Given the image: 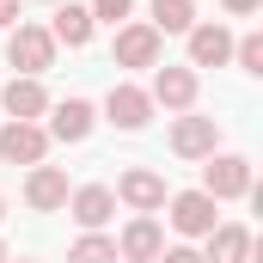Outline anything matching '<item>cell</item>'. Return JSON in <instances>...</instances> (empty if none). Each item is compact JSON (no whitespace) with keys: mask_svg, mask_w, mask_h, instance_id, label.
Returning <instances> with one entry per match:
<instances>
[{"mask_svg":"<svg viewBox=\"0 0 263 263\" xmlns=\"http://www.w3.org/2000/svg\"><path fill=\"white\" fill-rule=\"evenodd\" d=\"M6 62L18 67L25 80H37L43 67H55V37H49V25H12V31H6Z\"/></svg>","mask_w":263,"mask_h":263,"instance_id":"cell-1","label":"cell"},{"mask_svg":"<svg viewBox=\"0 0 263 263\" xmlns=\"http://www.w3.org/2000/svg\"><path fill=\"white\" fill-rule=\"evenodd\" d=\"M202 196H214V202L251 196V159H245V153H208V172H202Z\"/></svg>","mask_w":263,"mask_h":263,"instance_id":"cell-2","label":"cell"},{"mask_svg":"<svg viewBox=\"0 0 263 263\" xmlns=\"http://www.w3.org/2000/svg\"><path fill=\"white\" fill-rule=\"evenodd\" d=\"M43 153H49L43 123H0V159L6 165H43Z\"/></svg>","mask_w":263,"mask_h":263,"instance_id":"cell-3","label":"cell"},{"mask_svg":"<svg viewBox=\"0 0 263 263\" xmlns=\"http://www.w3.org/2000/svg\"><path fill=\"white\" fill-rule=\"evenodd\" d=\"M147 117H153V98H147V86H110V98H104V123H117L123 135L147 129Z\"/></svg>","mask_w":263,"mask_h":263,"instance_id":"cell-4","label":"cell"},{"mask_svg":"<svg viewBox=\"0 0 263 263\" xmlns=\"http://www.w3.org/2000/svg\"><path fill=\"white\" fill-rule=\"evenodd\" d=\"M0 110H6V123H37V117L49 110V92H43V80H25V73H12V80L0 86Z\"/></svg>","mask_w":263,"mask_h":263,"instance_id":"cell-5","label":"cell"},{"mask_svg":"<svg viewBox=\"0 0 263 263\" xmlns=\"http://www.w3.org/2000/svg\"><path fill=\"white\" fill-rule=\"evenodd\" d=\"M159 251H165V227L153 214H135L129 227H123V239H117V257L123 263H153Z\"/></svg>","mask_w":263,"mask_h":263,"instance_id":"cell-6","label":"cell"},{"mask_svg":"<svg viewBox=\"0 0 263 263\" xmlns=\"http://www.w3.org/2000/svg\"><path fill=\"white\" fill-rule=\"evenodd\" d=\"M110 55H117V67H159V31L153 25H117Z\"/></svg>","mask_w":263,"mask_h":263,"instance_id":"cell-7","label":"cell"},{"mask_svg":"<svg viewBox=\"0 0 263 263\" xmlns=\"http://www.w3.org/2000/svg\"><path fill=\"white\" fill-rule=\"evenodd\" d=\"M110 196L129 202L135 214H153V208H165V178H159V172H147V165H135V172L117 178V190H110Z\"/></svg>","mask_w":263,"mask_h":263,"instance_id":"cell-8","label":"cell"},{"mask_svg":"<svg viewBox=\"0 0 263 263\" xmlns=\"http://www.w3.org/2000/svg\"><path fill=\"white\" fill-rule=\"evenodd\" d=\"M220 147V123L214 117H178L172 123V153L178 159H208Z\"/></svg>","mask_w":263,"mask_h":263,"instance_id":"cell-9","label":"cell"},{"mask_svg":"<svg viewBox=\"0 0 263 263\" xmlns=\"http://www.w3.org/2000/svg\"><path fill=\"white\" fill-rule=\"evenodd\" d=\"M165 202H172V227H178L184 239H208V233H214V208H220L214 196L184 190V196H165Z\"/></svg>","mask_w":263,"mask_h":263,"instance_id":"cell-10","label":"cell"},{"mask_svg":"<svg viewBox=\"0 0 263 263\" xmlns=\"http://www.w3.org/2000/svg\"><path fill=\"white\" fill-rule=\"evenodd\" d=\"M67 172L62 165H31V178H25V202L37 208V214H55V208H67Z\"/></svg>","mask_w":263,"mask_h":263,"instance_id":"cell-11","label":"cell"},{"mask_svg":"<svg viewBox=\"0 0 263 263\" xmlns=\"http://www.w3.org/2000/svg\"><path fill=\"white\" fill-rule=\"evenodd\" d=\"M147 98L165 104V110H190L196 104V67H159L153 86H147Z\"/></svg>","mask_w":263,"mask_h":263,"instance_id":"cell-12","label":"cell"},{"mask_svg":"<svg viewBox=\"0 0 263 263\" xmlns=\"http://www.w3.org/2000/svg\"><path fill=\"white\" fill-rule=\"evenodd\" d=\"M190 67H227L233 62V31L227 25H190Z\"/></svg>","mask_w":263,"mask_h":263,"instance_id":"cell-13","label":"cell"},{"mask_svg":"<svg viewBox=\"0 0 263 263\" xmlns=\"http://www.w3.org/2000/svg\"><path fill=\"white\" fill-rule=\"evenodd\" d=\"M92 123H98V117H92L86 98H62V104L49 110V129H43V135H49V141H86Z\"/></svg>","mask_w":263,"mask_h":263,"instance_id":"cell-14","label":"cell"},{"mask_svg":"<svg viewBox=\"0 0 263 263\" xmlns=\"http://www.w3.org/2000/svg\"><path fill=\"white\" fill-rule=\"evenodd\" d=\"M67 208H73V220H80L86 233H98V227L117 214V196H110L104 184H86V190H73V196H67Z\"/></svg>","mask_w":263,"mask_h":263,"instance_id":"cell-15","label":"cell"},{"mask_svg":"<svg viewBox=\"0 0 263 263\" xmlns=\"http://www.w3.org/2000/svg\"><path fill=\"white\" fill-rule=\"evenodd\" d=\"M49 37H55V43H67V49H86V43H92V12H86V6H73V0H67V6H55Z\"/></svg>","mask_w":263,"mask_h":263,"instance_id":"cell-16","label":"cell"},{"mask_svg":"<svg viewBox=\"0 0 263 263\" xmlns=\"http://www.w3.org/2000/svg\"><path fill=\"white\" fill-rule=\"evenodd\" d=\"M245 257H251V233H245V227H214V233H208L202 263H245Z\"/></svg>","mask_w":263,"mask_h":263,"instance_id":"cell-17","label":"cell"},{"mask_svg":"<svg viewBox=\"0 0 263 263\" xmlns=\"http://www.w3.org/2000/svg\"><path fill=\"white\" fill-rule=\"evenodd\" d=\"M196 25V0H153V31H190Z\"/></svg>","mask_w":263,"mask_h":263,"instance_id":"cell-18","label":"cell"},{"mask_svg":"<svg viewBox=\"0 0 263 263\" xmlns=\"http://www.w3.org/2000/svg\"><path fill=\"white\" fill-rule=\"evenodd\" d=\"M67 263H117V239H104V233H86V239H73Z\"/></svg>","mask_w":263,"mask_h":263,"instance_id":"cell-19","label":"cell"},{"mask_svg":"<svg viewBox=\"0 0 263 263\" xmlns=\"http://www.w3.org/2000/svg\"><path fill=\"white\" fill-rule=\"evenodd\" d=\"M233 62L245 67V73H263V37H257V31H245V37L233 43Z\"/></svg>","mask_w":263,"mask_h":263,"instance_id":"cell-20","label":"cell"},{"mask_svg":"<svg viewBox=\"0 0 263 263\" xmlns=\"http://www.w3.org/2000/svg\"><path fill=\"white\" fill-rule=\"evenodd\" d=\"M86 12H92V25H123V18L135 12V0H92Z\"/></svg>","mask_w":263,"mask_h":263,"instance_id":"cell-21","label":"cell"},{"mask_svg":"<svg viewBox=\"0 0 263 263\" xmlns=\"http://www.w3.org/2000/svg\"><path fill=\"white\" fill-rule=\"evenodd\" d=\"M153 263H202V251H190V245H172V251H159Z\"/></svg>","mask_w":263,"mask_h":263,"instance_id":"cell-22","label":"cell"},{"mask_svg":"<svg viewBox=\"0 0 263 263\" xmlns=\"http://www.w3.org/2000/svg\"><path fill=\"white\" fill-rule=\"evenodd\" d=\"M220 6H227V12H233V18H251V12H257L263 0H220Z\"/></svg>","mask_w":263,"mask_h":263,"instance_id":"cell-23","label":"cell"},{"mask_svg":"<svg viewBox=\"0 0 263 263\" xmlns=\"http://www.w3.org/2000/svg\"><path fill=\"white\" fill-rule=\"evenodd\" d=\"M12 18H18V0H0V31H12Z\"/></svg>","mask_w":263,"mask_h":263,"instance_id":"cell-24","label":"cell"},{"mask_svg":"<svg viewBox=\"0 0 263 263\" xmlns=\"http://www.w3.org/2000/svg\"><path fill=\"white\" fill-rule=\"evenodd\" d=\"M0 220H6V202H0Z\"/></svg>","mask_w":263,"mask_h":263,"instance_id":"cell-25","label":"cell"},{"mask_svg":"<svg viewBox=\"0 0 263 263\" xmlns=\"http://www.w3.org/2000/svg\"><path fill=\"white\" fill-rule=\"evenodd\" d=\"M0 263H6V245H0Z\"/></svg>","mask_w":263,"mask_h":263,"instance_id":"cell-26","label":"cell"},{"mask_svg":"<svg viewBox=\"0 0 263 263\" xmlns=\"http://www.w3.org/2000/svg\"><path fill=\"white\" fill-rule=\"evenodd\" d=\"M18 263H31V257H18Z\"/></svg>","mask_w":263,"mask_h":263,"instance_id":"cell-27","label":"cell"}]
</instances>
